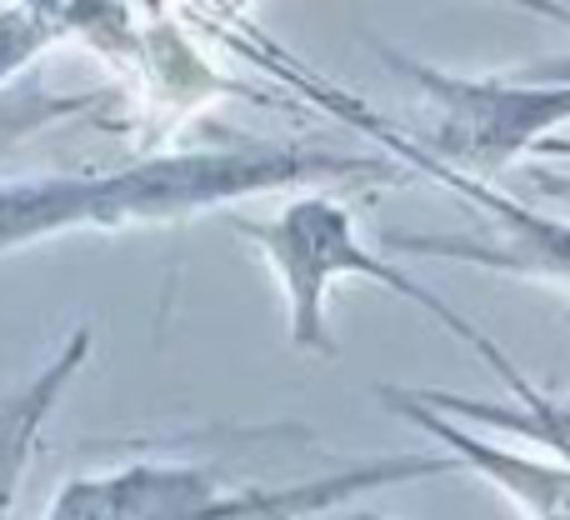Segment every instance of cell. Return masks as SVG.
<instances>
[{
	"instance_id": "cell-3",
	"label": "cell",
	"mask_w": 570,
	"mask_h": 520,
	"mask_svg": "<svg viewBox=\"0 0 570 520\" xmlns=\"http://www.w3.org/2000/svg\"><path fill=\"white\" fill-rule=\"evenodd\" d=\"M381 56L425 96L431 120L415 136H401V130L371 120L365 110H351V100L341 96H331L335 110L351 126H361L365 136L401 150L405 160H425V166H441L451 176L491 186V176H501L525 150H541L551 140V130L570 120V86H521L511 76L461 80V76H441V70L421 66V60L401 56V50L381 46Z\"/></svg>"
},
{
	"instance_id": "cell-5",
	"label": "cell",
	"mask_w": 570,
	"mask_h": 520,
	"mask_svg": "<svg viewBox=\"0 0 570 520\" xmlns=\"http://www.w3.org/2000/svg\"><path fill=\"white\" fill-rule=\"evenodd\" d=\"M415 170L445 180L451 190H461L475 210L485 216V236H401L391 230L385 246L395 256H445V261H471V265H491V271L505 275H531V281H551L570 291V226L551 216H535L531 206L501 196V190L481 186V180L451 176L441 166H425V160H411Z\"/></svg>"
},
{
	"instance_id": "cell-4",
	"label": "cell",
	"mask_w": 570,
	"mask_h": 520,
	"mask_svg": "<svg viewBox=\"0 0 570 520\" xmlns=\"http://www.w3.org/2000/svg\"><path fill=\"white\" fill-rule=\"evenodd\" d=\"M236 230L261 246V256L271 261V271L281 275L285 285V305H291V345L295 351H315V355H335V341H331V325H325V295H331L335 281L345 275H361V281H381L385 291L405 295L415 301L421 311H431L435 321L445 325L451 335H461L465 345L481 351V361H491L501 345L471 325L461 311L441 301L431 285H421L415 275H405L401 265L371 256L355 236V216L331 196H295L281 216L271 220H250L240 216Z\"/></svg>"
},
{
	"instance_id": "cell-9",
	"label": "cell",
	"mask_w": 570,
	"mask_h": 520,
	"mask_svg": "<svg viewBox=\"0 0 570 520\" xmlns=\"http://www.w3.org/2000/svg\"><path fill=\"white\" fill-rule=\"evenodd\" d=\"M90 10L96 6H10L0 10V80H10L20 66L50 50L56 40L80 36V30H96L86 26Z\"/></svg>"
},
{
	"instance_id": "cell-10",
	"label": "cell",
	"mask_w": 570,
	"mask_h": 520,
	"mask_svg": "<svg viewBox=\"0 0 570 520\" xmlns=\"http://www.w3.org/2000/svg\"><path fill=\"white\" fill-rule=\"evenodd\" d=\"M86 106V100H76V96H60V100H36V106H0V146L6 140H16V136H26V130H36V126H46V120H60V116H76V110Z\"/></svg>"
},
{
	"instance_id": "cell-2",
	"label": "cell",
	"mask_w": 570,
	"mask_h": 520,
	"mask_svg": "<svg viewBox=\"0 0 570 520\" xmlns=\"http://www.w3.org/2000/svg\"><path fill=\"white\" fill-rule=\"evenodd\" d=\"M455 471L451 455H395V461L345 465L321 481L266 485V491H230L210 465H126L110 475L60 485L46 520H295L305 511L355 501L381 485L425 481Z\"/></svg>"
},
{
	"instance_id": "cell-7",
	"label": "cell",
	"mask_w": 570,
	"mask_h": 520,
	"mask_svg": "<svg viewBox=\"0 0 570 520\" xmlns=\"http://www.w3.org/2000/svg\"><path fill=\"white\" fill-rule=\"evenodd\" d=\"M485 365L511 385L521 405H491V401H471V395H451V391H411V395L425 405V411L445 415V421H455V425L471 421V425H491V431L525 435V441H535V445L561 455V465H570V401L531 385L521 371H515V361L505 351H495Z\"/></svg>"
},
{
	"instance_id": "cell-1",
	"label": "cell",
	"mask_w": 570,
	"mask_h": 520,
	"mask_svg": "<svg viewBox=\"0 0 570 520\" xmlns=\"http://www.w3.org/2000/svg\"><path fill=\"white\" fill-rule=\"evenodd\" d=\"M395 160L335 156L315 146L240 140L220 150H170L96 176H40L0 186V256L70 230L170 226L186 216L226 210L246 196L281 186H331V180H395Z\"/></svg>"
},
{
	"instance_id": "cell-11",
	"label": "cell",
	"mask_w": 570,
	"mask_h": 520,
	"mask_svg": "<svg viewBox=\"0 0 570 520\" xmlns=\"http://www.w3.org/2000/svg\"><path fill=\"white\" fill-rule=\"evenodd\" d=\"M511 80L521 86H570V60H546V66H525Z\"/></svg>"
},
{
	"instance_id": "cell-6",
	"label": "cell",
	"mask_w": 570,
	"mask_h": 520,
	"mask_svg": "<svg viewBox=\"0 0 570 520\" xmlns=\"http://www.w3.org/2000/svg\"><path fill=\"white\" fill-rule=\"evenodd\" d=\"M381 401L391 405V411H401L405 421L425 425V431L445 445V455H451L455 465L485 475V481H495L511 501H521V511L531 520H570V465H541V461H525V455L495 451V445L481 441L475 431L425 411V405L415 401L411 391H401V385H381Z\"/></svg>"
},
{
	"instance_id": "cell-12",
	"label": "cell",
	"mask_w": 570,
	"mask_h": 520,
	"mask_svg": "<svg viewBox=\"0 0 570 520\" xmlns=\"http://www.w3.org/2000/svg\"><path fill=\"white\" fill-rule=\"evenodd\" d=\"M541 150H551V156H570V140H546Z\"/></svg>"
},
{
	"instance_id": "cell-8",
	"label": "cell",
	"mask_w": 570,
	"mask_h": 520,
	"mask_svg": "<svg viewBox=\"0 0 570 520\" xmlns=\"http://www.w3.org/2000/svg\"><path fill=\"white\" fill-rule=\"evenodd\" d=\"M90 355V331L66 335V345L56 351V361L40 375H30L26 385H16L10 395H0V520L10 516V501H16V485L26 475V461L40 441V425L56 411V401L66 395V385L76 381V371Z\"/></svg>"
}]
</instances>
